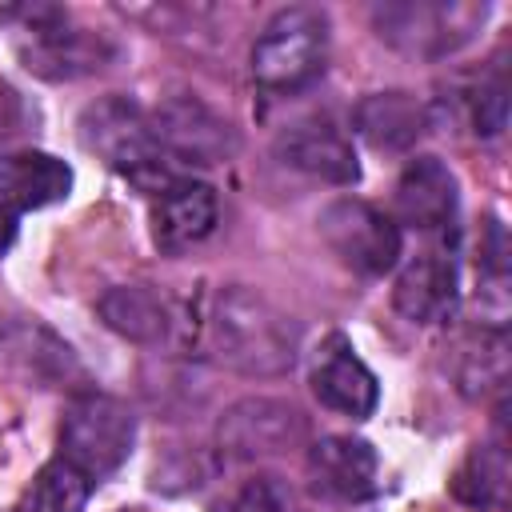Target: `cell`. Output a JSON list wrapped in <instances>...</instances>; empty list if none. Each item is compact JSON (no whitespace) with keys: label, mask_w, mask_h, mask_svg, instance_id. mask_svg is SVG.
<instances>
[{"label":"cell","mask_w":512,"mask_h":512,"mask_svg":"<svg viewBox=\"0 0 512 512\" xmlns=\"http://www.w3.org/2000/svg\"><path fill=\"white\" fill-rule=\"evenodd\" d=\"M96 316L104 320V328H112L116 336L132 340V344H164L172 336L176 308L164 292L148 288V284H116L96 300Z\"/></svg>","instance_id":"obj_16"},{"label":"cell","mask_w":512,"mask_h":512,"mask_svg":"<svg viewBox=\"0 0 512 512\" xmlns=\"http://www.w3.org/2000/svg\"><path fill=\"white\" fill-rule=\"evenodd\" d=\"M328 60V16L308 4L280 8L252 44V76L268 92L308 88Z\"/></svg>","instance_id":"obj_3"},{"label":"cell","mask_w":512,"mask_h":512,"mask_svg":"<svg viewBox=\"0 0 512 512\" xmlns=\"http://www.w3.org/2000/svg\"><path fill=\"white\" fill-rule=\"evenodd\" d=\"M216 512H288V500L268 476H256V480L240 484Z\"/></svg>","instance_id":"obj_23"},{"label":"cell","mask_w":512,"mask_h":512,"mask_svg":"<svg viewBox=\"0 0 512 512\" xmlns=\"http://www.w3.org/2000/svg\"><path fill=\"white\" fill-rule=\"evenodd\" d=\"M28 32L20 36V60L32 76L44 80H80L100 72L116 48L104 32L76 28L64 8H24Z\"/></svg>","instance_id":"obj_6"},{"label":"cell","mask_w":512,"mask_h":512,"mask_svg":"<svg viewBox=\"0 0 512 512\" xmlns=\"http://www.w3.org/2000/svg\"><path fill=\"white\" fill-rule=\"evenodd\" d=\"M276 152L288 168H300L316 180H328V184H356L360 180V160H356L352 140L324 116L296 120L292 128H284L276 140Z\"/></svg>","instance_id":"obj_13"},{"label":"cell","mask_w":512,"mask_h":512,"mask_svg":"<svg viewBox=\"0 0 512 512\" xmlns=\"http://www.w3.org/2000/svg\"><path fill=\"white\" fill-rule=\"evenodd\" d=\"M216 220H220V200L212 184L192 180V176L172 180L152 200V240L168 256L200 244L216 228Z\"/></svg>","instance_id":"obj_12"},{"label":"cell","mask_w":512,"mask_h":512,"mask_svg":"<svg viewBox=\"0 0 512 512\" xmlns=\"http://www.w3.org/2000/svg\"><path fill=\"white\" fill-rule=\"evenodd\" d=\"M304 432H308V420L292 400L244 396L220 416L216 444L228 460H260V456H280L304 444Z\"/></svg>","instance_id":"obj_8"},{"label":"cell","mask_w":512,"mask_h":512,"mask_svg":"<svg viewBox=\"0 0 512 512\" xmlns=\"http://www.w3.org/2000/svg\"><path fill=\"white\" fill-rule=\"evenodd\" d=\"M456 296H460V272H456L452 252H444V248L416 252L392 284V304L412 324L448 320L456 308Z\"/></svg>","instance_id":"obj_11"},{"label":"cell","mask_w":512,"mask_h":512,"mask_svg":"<svg viewBox=\"0 0 512 512\" xmlns=\"http://www.w3.org/2000/svg\"><path fill=\"white\" fill-rule=\"evenodd\" d=\"M308 472L336 500H364L376 488V452L356 436H324L308 448Z\"/></svg>","instance_id":"obj_17"},{"label":"cell","mask_w":512,"mask_h":512,"mask_svg":"<svg viewBox=\"0 0 512 512\" xmlns=\"http://www.w3.org/2000/svg\"><path fill=\"white\" fill-rule=\"evenodd\" d=\"M12 236H16V216L0 208V252H4L8 244H12Z\"/></svg>","instance_id":"obj_24"},{"label":"cell","mask_w":512,"mask_h":512,"mask_svg":"<svg viewBox=\"0 0 512 512\" xmlns=\"http://www.w3.org/2000/svg\"><path fill=\"white\" fill-rule=\"evenodd\" d=\"M88 496H92V476H84L76 464L56 456L36 472L28 512H84Z\"/></svg>","instance_id":"obj_21"},{"label":"cell","mask_w":512,"mask_h":512,"mask_svg":"<svg viewBox=\"0 0 512 512\" xmlns=\"http://www.w3.org/2000/svg\"><path fill=\"white\" fill-rule=\"evenodd\" d=\"M72 192V168L36 148L0 152V208L4 212H32L64 200Z\"/></svg>","instance_id":"obj_14"},{"label":"cell","mask_w":512,"mask_h":512,"mask_svg":"<svg viewBox=\"0 0 512 512\" xmlns=\"http://www.w3.org/2000/svg\"><path fill=\"white\" fill-rule=\"evenodd\" d=\"M452 496L472 508H500L508 496V452L500 444H476L452 476Z\"/></svg>","instance_id":"obj_19"},{"label":"cell","mask_w":512,"mask_h":512,"mask_svg":"<svg viewBox=\"0 0 512 512\" xmlns=\"http://www.w3.org/2000/svg\"><path fill=\"white\" fill-rule=\"evenodd\" d=\"M456 380H460V392L472 396V400H480L488 392H504V380H508V340H504V332L480 328V336L460 348Z\"/></svg>","instance_id":"obj_20"},{"label":"cell","mask_w":512,"mask_h":512,"mask_svg":"<svg viewBox=\"0 0 512 512\" xmlns=\"http://www.w3.org/2000/svg\"><path fill=\"white\" fill-rule=\"evenodd\" d=\"M136 444V416L108 392H80L60 420V456L84 476L100 480L116 472Z\"/></svg>","instance_id":"obj_5"},{"label":"cell","mask_w":512,"mask_h":512,"mask_svg":"<svg viewBox=\"0 0 512 512\" xmlns=\"http://www.w3.org/2000/svg\"><path fill=\"white\" fill-rule=\"evenodd\" d=\"M312 392L324 408L352 416V420L372 416L380 404V384L372 368L356 356V348L340 332H332L312 360Z\"/></svg>","instance_id":"obj_10"},{"label":"cell","mask_w":512,"mask_h":512,"mask_svg":"<svg viewBox=\"0 0 512 512\" xmlns=\"http://www.w3.org/2000/svg\"><path fill=\"white\" fill-rule=\"evenodd\" d=\"M356 132L380 152H404L428 132V108L412 92H368L352 108Z\"/></svg>","instance_id":"obj_18"},{"label":"cell","mask_w":512,"mask_h":512,"mask_svg":"<svg viewBox=\"0 0 512 512\" xmlns=\"http://www.w3.org/2000/svg\"><path fill=\"white\" fill-rule=\"evenodd\" d=\"M76 132L92 156H100L108 168L124 172L132 184H140L152 196L184 176L156 144L148 112L140 104H132L128 96H100L96 104H88L80 112Z\"/></svg>","instance_id":"obj_2"},{"label":"cell","mask_w":512,"mask_h":512,"mask_svg":"<svg viewBox=\"0 0 512 512\" xmlns=\"http://www.w3.org/2000/svg\"><path fill=\"white\" fill-rule=\"evenodd\" d=\"M468 108L476 136H496L508 124V76L500 60H492V68L476 80V88L468 92Z\"/></svg>","instance_id":"obj_22"},{"label":"cell","mask_w":512,"mask_h":512,"mask_svg":"<svg viewBox=\"0 0 512 512\" xmlns=\"http://www.w3.org/2000/svg\"><path fill=\"white\" fill-rule=\"evenodd\" d=\"M456 176L436 156H416L396 180V216L420 232H440L456 220Z\"/></svg>","instance_id":"obj_15"},{"label":"cell","mask_w":512,"mask_h":512,"mask_svg":"<svg viewBox=\"0 0 512 512\" xmlns=\"http://www.w3.org/2000/svg\"><path fill=\"white\" fill-rule=\"evenodd\" d=\"M156 144L184 172L188 164H220L236 152V128L196 96H172L148 112Z\"/></svg>","instance_id":"obj_9"},{"label":"cell","mask_w":512,"mask_h":512,"mask_svg":"<svg viewBox=\"0 0 512 512\" xmlns=\"http://www.w3.org/2000/svg\"><path fill=\"white\" fill-rule=\"evenodd\" d=\"M204 348L228 372L248 380H276L296 364L300 328L264 292L228 284L204 312Z\"/></svg>","instance_id":"obj_1"},{"label":"cell","mask_w":512,"mask_h":512,"mask_svg":"<svg viewBox=\"0 0 512 512\" xmlns=\"http://www.w3.org/2000/svg\"><path fill=\"white\" fill-rule=\"evenodd\" d=\"M316 228H320V240L332 248V256L360 276L392 272L400 260V248H404L400 224L388 212H380L376 204L352 200V196L332 200L316 216Z\"/></svg>","instance_id":"obj_7"},{"label":"cell","mask_w":512,"mask_h":512,"mask_svg":"<svg viewBox=\"0 0 512 512\" xmlns=\"http://www.w3.org/2000/svg\"><path fill=\"white\" fill-rule=\"evenodd\" d=\"M488 20V4H468V0H396V4H376L372 24L376 36L408 56L440 60L456 48H464Z\"/></svg>","instance_id":"obj_4"}]
</instances>
